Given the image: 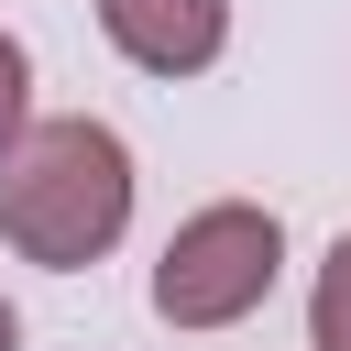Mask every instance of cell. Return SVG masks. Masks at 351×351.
Returning <instances> with one entry per match:
<instances>
[{
    "label": "cell",
    "mask_w": 351,
    "mask_h": 351,
    "mask_svg": "<svg viewBox=\"0 0 351 351\" xmlns=\"http://www.w3.org/2000/svg\"><path fill=\"white\" fill-rule=\"evenodd\" d=\"M132 230V143L88 110L22 121L0 143V241L44 274H88Z\"/></svg>",
    "instance_id": "cell-1"
},
{
    "label": "cell",
    "mask_w": 351,
    "mask_h": 351,
    "mask_svg": "<svg viewBox=\"0 0 351 351\" xmlns=\"http://www.w3.org/2000/svg\"><path fill=\"white\" fill-rule=\"evenodd\" d=\"M274 274H285V219L252 197H208L154 252V318L165 329H241L274 296Z\"/></svg>",
    "instance_id": "cell-2"
},
{
    "label": "cell",
    "mask_w": 351,
    "mask_h": 351,
    "mask_svg": "<svg viewBox=\"0 0 351 351\" xmlns=\"http://www.w3.org/2000/svg\"><path fill=\"white\" fill-rule=\"evenodd\" d=\"M99 33L143 77H208L230 55V0H99Z\"/></svg>",
    "instance_id": "cell-3"
},
{
    "label": "cell",
    "mask_w": 351,
    "mask_h": 351,
    "mask_svg": "<svg viewBox=\"0 0 351 351\" xmlns=\"http://www.w3.org/2000/svg\"><path fill=\"white\" fill-rule=\"evenodd\" d=\"M307 340H318V351H351V230L318 252V285H307Z\"/></svg>",
    "instance_id": "cell-4"
},
{
    "label": "cell",
    "mask_w": 351,
    "mask_h": 351,
    "mask_svg": "<svg viewBox=\"0 0 351 351\" xmlns=\"http://www.w3.org/2000/svg\"><path fill=\"white\" fill-rule=\"evenodd\" d=\"M22 121H33V55H22L11 33H0V143H11Z\"/></svg>",
    "instance_id": "cell-5"
},
{
    "label": "cell",
    "mask_w": 351,
    "mask_h": 351,
    "mask_svg": "<svg viewBox=\"0 0 351 351\" xmlns=\"http://www.w3.org/2000/svg\"><path fill=\"white\" fill-rule=\"evenodd\" d=\"M0 351H22V318H11V296H0Z\"/></svg>",
    "instance_id": "cell-6"
}]
</instances>
